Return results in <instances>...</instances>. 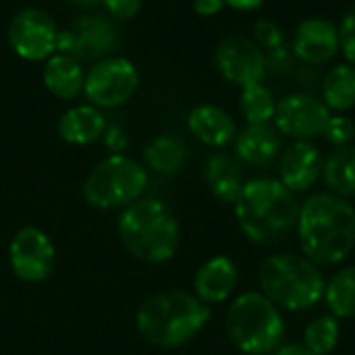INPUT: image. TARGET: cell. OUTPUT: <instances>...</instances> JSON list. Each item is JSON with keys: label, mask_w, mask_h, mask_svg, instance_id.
Segmentation results:
<instances>
[{"label": "cell", "mask_w": 355, "mask_h": 355, "mask_svg": "<svg viewBox=\"0 0 355 355\" xmlns=\"http://www.w3.org/2000/svg\"><path fill=\"white\" fill-rule=\"evenodd\" d=\"M297 241L316 266H337L355 248V208L331 191L314 193L300 206Z\"/></svg>", "instance_id": "1"}, {"label": "cell", "mask_w": 355, "mask_h": 355, "mask_svg": "<svg viewBox=\"0 0 355 355\" xmlns=\"http://www.w3.org/2000/svg\"><path fill=\"white\" fill-rule=\"evenodd\" d=\"M300 202L279 179L258 177L245 181L233 204L241 233L258 245H275L287 239L300 218Z\"/></svg>", "instance_id": "2"}, {"label": "cell", "mask_w": 355, "mask_h": 355, "mask_svg": "<svg viewBox=\"0 0 355 355\" xmlns=\"http://www.w3.org/2000/svg\"><path fill=\"white\" fill-rule=\"evenodd\" d=\"M210 320V306L193 293L168 289L150 295L135 314L139 337L160 349H177L196 339Z\"/></svg>", "instance_id": "3"}, {"label": "cell", "mask_w": 355, "mask_h": 355, "mask_svg": "<svg viewBox=\"0 0 355 355\" xmlns=\"http://www.w3.org/2000/svg\"><path fill=\"white\" fill-rule=\"evenodd\" d=\"M116 229L125 250L146 264L173 260L181 243L179 220L158 198H139L123 208Z\"/></svg>", "instance_id": "4"}, {"label": "cell", "mask_w": 355, "mask_h": 355, "mask_svg": "<svg viewBox=\"0 0 355 355\" xmlns=\"http://www.w3.org/2000/svg\"><path fill=\"white\" fill-rule=\"evenodd\" d=\"M258 283L262 293L279 308L306 312L324 300L327 281L304 254H272L260 262Z\"/></svg>", "instance_id": "5"}, {"label": "cell", "mask_w": 355, "mask_h": 355, "mask_svg": "<svg viewBox=\"0 0 355 355\" xmlns=\"http://www.w3.org/2000/svg\"><path fill=\"white\" fill-rule=\"evenodd\" d=\"M229 341L245 355H272L285 339V320L262 291L237 295L225 316Z\"/></svg>", "instance_id": "6"}, {"label": "cell", "mask_w": 355, "mask_h": 355, "mask_svg": "<svg viewBox=\"0 0 355 355\" xmlns=\"http://www.w3.org/2000/svg\"><path fill=\"white\" fill-rule=\"evenodd\" d=\"M148 171L125 154L100 160L83 181V198L96 210H123L144 196Z\"/></svg>", "instance_id": "7"}, {"label": "cell", "mask_w": 355, "mask_h": 355, "mask_svg": "<svg viewBox=\"0 0 355 355\" xmlns=\"http://www.w3.org/2000/svg\"><path fill=\"white\" fill-rule=\"evenodd\" d=\"M119 46V29L104 15H85L75 19L67 29L58 31L56 52L75 60L108 58Z\"/></svg>", "instance_id": "8"}, {"label": "cell", "mask_w": 355, "mask_h": 355, "mask_svg": "<svg viewBox=\"0 0 355 355\" xmlns=\"http://www.w3.org/2000/svg\"><path fill=\"white\" fill-rule=\"evenodd\" d=\"M139 73L125 56H108L98 60L85 75L83 94L96 108H116L125 104L137 89Z\"/></svg>", "instance_id": "9"}, {"label": "cell", "mask_w": 355, "mask_h": 355, "mask_svg": "<svg viewBox=\"0 0 355 355\" xmlns=\"http://www.w3.org/2000/svg\"><path fill=\"white\" fill-rule=\"evenodd\" d=\"M331 114L333 112L318 96L308 92H293L277 100L272 125L281 135H287L295 141H312L322 137Z\"/></svg>", "instance_id": "10"}, {"label": "cell", "mask_w": 355, "mask_h": 355, "mask_svg": "<svg viewBox=\"0 0 355 355\" xmlns=\"http://www.w3.org/2000/svg\"><path fill=\"white\" fill-rule=\"evenodd\" d=\"M56 262V248L50 235L37 227H21L8 245V264L12 275L23 283L46 281Z\"/></svg>", "instance_id": "11"}, {"label": "cell", "mask_w": 355, "mask_h": 355, "mask_svg": "<svg viewBox=\"0 0 355 355\" xmlns=\"http://www.w3.org/2000/svg\"><path fill=\"white\" fill-rule=\"evenodd\" d=\"M56 23L42 8H23L8 25V44L25 60H48L56 52Z\"/></svg>", "instance_id": "12"}, {"label": "cell", "mask_w": 355, "mask_h": 355, "mask_svg": "<svg viewBox=\"0 0 355 355\" xmlns=\"http://www.w3.org/2000/svg\"><path fill=\"white\" fill-rule=\"evenodd\" d=\"M214 64L225 81L245 87L262 83L266 77L264 50L245 35H227L214 52Z\"/></svg>", "instance_id": "13"}, {"label": "cell", "mask_w": 355, "mask_h": 355, "mask_svg": "<svg viewBox=\"0 0 355 355\" xmlns=\"http://www.w3.org/2000/svg\"><path fill=\"white\" fill-rule=\"evenodd\" d=\"M291 48L297 62H302L304 67L329 64L341 52L339 29L329 19L308 17L297 25L291 40Z\"/></svg>", "instance_id": "14"}, {"label": "cell", "mask_w": 355, "mask_h": 355, "mask_svg": "<svg viewBox=\"0 0 355 355\" xmlns=\"http://www.w3.org/2000/svg\"><path fill=\"white\" fill-rule=\"evenodd\" d=\"M322 152L312 141H293L279 158V181L293 193L312 189L322 179Z\"/></svg>", "instance_id": "15"}, {"label": "cell", "mask_w": 355, "mask_h": 355, "mask_svg": "<svg viewBox=\"0 0 355 355\" xmlns=\"http://www.w3.org/2000/svg\"><path fill=\"white\" fill-rule=\"evenodd\" d=\"M233 144L237 160L260 171L277 166L283 154V135L272 123H248L241 131H237Z\"/></svg>", "instance_id": "16"}, {"label": "cell", "mask_w": 355, "mask_h": 355, "mask_svg": "<svg viewBox=\"0 0 355 355\" xmlns=\"http://www.w3.org/2000/svg\"><path fill=\"white\" fill-rule=\"evenodd\" d=\"M239 285L237 264L229 256H212L193 277V295L206 304L216 306L227 302Z\"/></svg>", "instance_id": "17"}, {"label": "cell", "mask_w": 355, "mask_h": 355, "mask_svg": "<svg viewBox=\"0 0 355 355\" xmlns=\"http://www.w3.org/2000/svg\"><path fill=\"white\" fill-rule=\"evenodd\" d=\"M189 131L210 148H225L235 141L237 137V123L235 119L220 106L214 104H200L187 116Z\"/></svg>", "instance_id": "18"}, {"label": "cell", "mask_w": 355, "mask_h": 355, "mask_svg": "<svg viewBox=\"0 0 355 355\" xmlns=\"http://www.w3.org/2000/svg\"><path fill=\"white\" fill-rule=\"evenodd\" d=\"M206 183L212 191V196L223 204H235L241 196V189L245 185L243 168L237 156L227 152H216L206 160L204 168Z\"/></svg>", "instance_id": "19"}, {"label": "cell", "mask_w": 355, "mask_h": 355, "mask_svg": "<svg viewBox=\"0 0 355 355\" xmlns=\"http://www.w3.org/2000/svg\"><path fill=\"white\" fill-rule=\"evenodd\" d=\"M106 131V119L100 108L81 104L69 108L58 121V135L71 146H89Z\"/></svg>", "instance_id": "20"}, {"label": "cell", "mask_w": 355, "mask_h": 355, "mask_svg": "<svg viewBox=\"0 0 355 355\" xmlns=\"http://www.w3.org/2000/svg\"><path fill=\"white\" fill-rule=\"evenodd\" d=\"M44 85L60 100H75L85 85L81 62L67 54H52L44 64Z\"/></svg>", "instance_id": "21"}, {"label": "cell", "mask_w": 355, "mask_h": 355, "mask_svg": "<svg viewBox=\"0 0 355 355\" xmlns=\"http://www.w3.org/2000/svg\"><path fill=\"white\" fill-rule=\"evenodd\" d=\"M144 158L150 171L162 177H175L185 168L189 150L187 144L177 135H158L144 150Z\"/></svg>", "instance_id": "22"}, {"label": "cell", "mask_w": 355, "mask_h": 355, "mask_svg": "<svg viewBox=\"0 0 355 355\" xmlns=\"http://www.w3.org/2000/svg\"><path fill=\"white\" fill-rule=\"evenodd\" d=\"M320 100L333 114H345L355 106V64L339 62L329 69L320 85Z\"/></svg>", "instance_id": "23"}, {"label": "cell", "mask_w": 355, "mask_h": 355, "mask_svg": "<svg viewBox=\"0 0 355 355\" xmlns=\"http://www.w3.org/2000/svg\"><path fill=\"white\" fill-rule=\"evenodd\" d=\"M322 181L331 193L341 198L355 196V146L335 148L322 164Z\"/></svg>", "instance_id": "24"}, {"label": "cell", "mask_w": 355, "mask_h": 355, "mask_svg": "<svg viewBox=\"0 0 355 355\" xmlns=\"http://www.w3.org/2000/svg\"><path fill=\"white\" fill-rule=\"evenodd\" d=\"M324 302L335 318H355V266L341 268L327 281Z\"/></svg>", "instance_id": "25"}, {"label": "cell", "mask_w": 355, "mask_h": 355, "mask_svg": "<svg viewBox=\"0 0 355 355\" xmlns=\"http://www.w3.org/2000/svg\"><path fill=\"white\" fill-rule=\"evenodd\" d=\"M239 110L250 125L272 123L277 110L275 94L270 92L268 85H264V81L245 85L241 87V96H239Z\"/></svg>", "instance_id": "26"}, {"label": "cell", "mask_w": 355, "mask_h": 355, "mask_svg": "<svg viewBox=\"0 0 355 355\" xmlns=\"http://www.w3.org/2000/svg\"><path fill=\"white\" fill-rule=\"evenodd\" d=\"M341 335L339 318L333 314H322L314 318L304 331V345L314 355H329L335 352Z\"/></svg>", "instance_id": "27"}, {"label": "cell", "mask_w": 355, "mask_h": 355, "mask_svg": "<svg viewBox=\"0 0 355 355\" xmlns=\"http://www.w3.org/2000/svg\"><path fill=\"white\" fill-rule=\"evenodd\" d=\"M322 137L335 146V148H341V146H349L355 137V123L352 116L347 114H331L327 127H324V133Z\"/></svg>", "instance_id": "28"}, {"label": "cell", "mask_w": 355, "mask_h": 355, "mask_svg": "<svg viewBox=\"0 0 355 355\" xmlns=\"http://www.w3.org/2000/svg\"><path fill=\"white\" fill-rule=\"evenodd\" d=\"M264 56H266V75L283 77V75L293 73V69L297 64L291 44H281L277 48L264 50Z\"/></svg>", "instance_id": "29"}, {"label": "cell", "mask_w": 355, "mask_h": 355, "mask_svg": "<svg viewBox=\"0 0 355 355\" xmlns=\"http://www.w3.org/2000/svg\"><path fill=\"white\" fill-rule=\"evenodd\" d=\"M254 42L262 50H270L281 44H287V37H285L283 27L275 23L272 19H258L254 23Z\"/></svg>", "instance_id": "30"}, {"label": "cell", "mask_w": 355, "mask_h": 355, "mask_svg": "<svg viewBox=\"0 0 355 355\" xmlns=\"http://www.w3.org/2000/svg\"><path fill=\"white\" fill-rule=\"evenodd\" d=\"M337 29H339L341 54L345 56V62L355 64V2L341 15Z\"/></svg>", "instance_id": "31"}, {"label": "cell", "mask_w": 355, "mask_h": 355, "mask_svg": "<svg viewBox=\"0 0 355 355\" xmlns=\"http://www.w3.org/2000/svg\"><path fill=\"white\" fill-rule=\"evenodd\" d=\"M104 8L114 19H131L139 12L144 0H102Z\"/></svg>", "instance_id": "32"}, {"label": "cell", "mask_w": 355, "mask_h": 355, "mask_svg": "<svg viewBox=\"0 0 355 355\" xmlns=\"http://www.w3.org/2000/svg\"><path fill=\"white\" fill-rule=\"evenodd\" d=\"M104 144L108 150H112V154H121L127 148V135L121 127H110L104 131Z\"/></svg>", "instance_id": "33"}, {"label": "cell", "mask_w": 355, "mask_h": 355, "mask_svg": "<svg viewBox=\"0 0 355 355\" xmlns=\"http://www.w3.org/2000/svg\"><path fill=\"white\" fill-rule=\"evenodd\" d=\"M225 8V0H196L193 10L200 17H214Z\"/></svg>", "instance_id": "34"}, {"label": "cell", "mask_w": 355, "mask_h": 355, "mask_svg": "<svg viewBox=\"0 0 355 355\" xmlns=\"http://www.w3.org/2000/svg\"><path fill=\"white\" fill-rule=\"evenodd\" d=\"M272 355H314L304 343H285Z\"/></svg>", "instance_id": "35"}, {"label": "cell", "mask_w": 355, "mask_h": 355, "mask_svg": "<svg viewBox=\"0 0 355 355\" xmlns=\"http://www.w3.org/2000/svg\"><path fill=\"white\" fill-rule=\"evenodd\" d=\"M225 4L235 10H256L264 4V0H225Z\"/></svg>", "instance_id": "36"}, {"label": "cell", "mask_w": 355, "mask_h": 355, "mask_svg": "<svg viewBox=\"0 0 355 355\" xmlns=\"http://www.w3.org/2000/svg\"><path fill=\"white\" fill-rule=\"evenodd\" d=\"M64 2H69V4H73V6L87 8V6H96V4H100L102 0H64Z\"/></svg>", "instance_id": "37"}]
</instances>
